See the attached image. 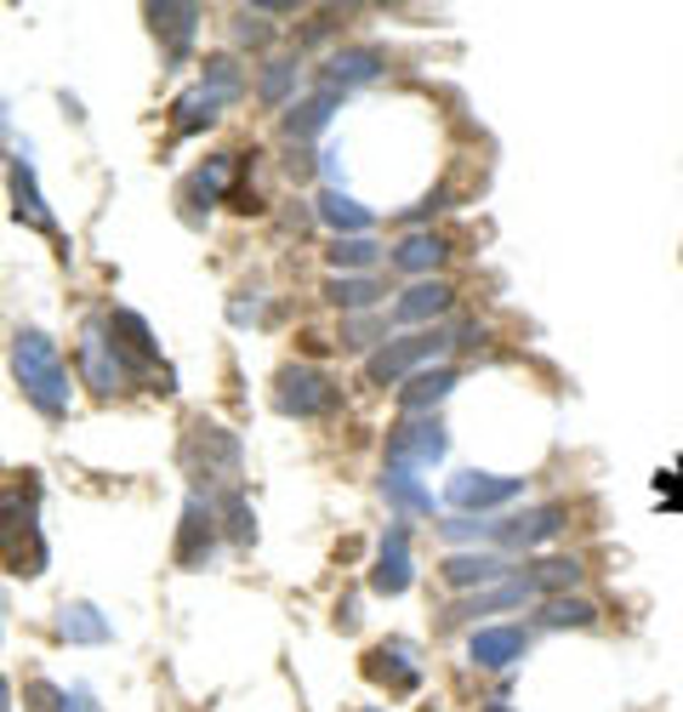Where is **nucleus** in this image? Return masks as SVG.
I'll return each mask as SVG.
<instances>
[{
    "instance_id": "2eb2a0df",
    "label": "nucleus",
    "mask_w": 683,
    "mask_h": 712,
    "mask_svg": "<svg viewBox=\"0 0 683 712\" xmlns=\"http://www.w3.org/2000/svg\"><path fill=\"white\" fill-rule=\"evenodd\" d=\"M530 582H535V587H575V582H581V564H575V559H546V564H535Z\"/></svg>"
},
{
    "instance_id": "6ab92c4d",
    "label": "nucleus",
    "mask_w": 683,
    "mask_h": 712,
    "mask_svg": "<svg viewBox=\"0 0 683 712\" xmlns=\"http://www.w3.org/2000/svg\"><path fill=\"white\" fill-rule=\"evenodd\" d=\"M325 217L342 228H365V212H354V199H342V194H325Z\"/></svg>"
},
{
    "instance_id": "dca6fc26",
    "label": "nucleus",
    "mask_w": 683,
    "mask_h": 712,
    "mask_svg": "<svg viewBox=\"0 0 683 712\" xmlns=\"http://www.w3.org/2000/svg\"><path fill=\"white\" fill-rule=\"evenodd\" d=\"M410 582V570H404V536H393V559L382 553V570H376V587L382 593H399Z\"/></svg>"
},
{
    "instance_id": "412c9836",
    "label": "nucleus",
    "mask_w": 683,
    "mask_h": 712,
    "mask_svg": "<svg viewBox=\"0 0 683 712\" xmlns=\"http://www.w3.org/2000/svg\"><path fill=\"white\" fill-rule=\"evenodd\" d=\"M18 199H23L18 212H29V223H41V228H52V217H46L41 206H34V194H29V172H18Z\"/></svg>"
},
{
    "instance_id": "aec40b11",
    "label": "nucleus",
    "mask_w": 683,
    "mask_h": 712,
    "mask_svg": "<svg viewBox=\"0 0 683 712\" xmlns=\"http://www.w3.org/2000/svg\"><path fill=\"white\" fill-rule=\"evenodd\" d=\"M330 296H336V302H348V309H365V302L376 296V285H365V280H336V285H330Z\"/></svg>"
},
{
    "instance_id": "5701e85b",
    "label": "nucleus",
    "mask_w": 683,
    "mask_h": 712,
    "mask_svg": "<svg viewBox=\"0 0 683 712\" xmlns=\"http://www.w3.org/2000/svg\"><path fill=\"white\" fill-rule=\"evenodd\" d=\"M0 712H7V684H0Z\"/></svg>"
},
{
    "instance_id": "7ed1b4c3",
    "label": "nucleus",
    "mask_w": 683,
    "mask_h": 712,
    "mask_svg": "<svg viewBox=\"0 0 683 712\" xmlns=\"http://www.w3.org/2000/svg\"><path fill=\"white\" fill-rule=\"evenodd\" d=\"M280 404H285V411L291 417H325L330 411V404H336V388L319 377V370H285V377H280Z\"/></svg>"
},
{
    "instance_id": "4be33fe9",
    "label": "nucleus",
    "mask_w": 683,
    "mask_h": 712,
    "mask_svg": "<svg viewBox=\"0 0 683 712\" xmlns=\"http://www.w3.org/2000/svg\"><path fill=\"white\" fill-rule=\"evenodd\" d=\"M262 91H268V97H280V91H285V63H273V75L262 80Z\"/></svg>"
},
{
    "instance_id": "9b49d317",
    "label": "nucleus",
    "mask_w": 683,
    "mask_h": 712,
    "mask_svg": "<svg viewBox=\"0 0 683 712\" xmlns=\"http://www.w3.org/2000/svg\"><path fill=\"white\" fill-rule=\"evenodd\" d=\"M541 622H546V627H593L598 609H593L587 598H546Z\"/></svg>"
},
{
    "instance_id": "f257e3e1",
    "label": "nucleus",
    "mask_w": 683,
    "mask_h": 712,
    "mask_svg": "<svg viewBox=\"0 0 683 712\" xmlns=\"http://www.w3.org/2000/svg\"><path fill=\"white\" fill-rule=\"evenodd\" d=\"M18 377H23V388L34 393L41 411H63V365H57L46 336H23L18 343Z\"/></svg>"
},
{
    "instance_id": "ddd939ff",
    "label": "nucleus",
    "mask_w": 683,
    "mask_h": 712,
    "mask_svg": "<svg viewBox=\"0 0 683 712\" xmlns=\"http://www.w3.org/2000/svg\"><path fill=\"white\" fill-rule=\"evenodd\" d=\"M512 490H519V479H478V473H467V485H456V501H478V507H485V501H501V496H512Z\"/></svg>"
},
{
    "instance_id": "a211bd4d",
    "label": "nucleus",
    "mask_w": 683,
    "mask_h": 712,
    "mask_svg": "<svg viewBox=\"0 0 683 712\" xmlns=\"http://www.w3.org/2000/svg\"><path fill=\"white\" fill-rule=\"evenodd\" d=\"M376 75V52H348L336 57V80H370Z\"/></svg>"
},
{
    "instance_id": "423d86ee",
    "label": "nucleus",
    "mask_w": 683,
    "mask_h": 712,
    "mask_svg": "<svg viewBox=\"0 0 683 712\" xmlns=\"http://www.w3.org/2000/svg\"><path fill=\"white\" fill-rule=\"evenodd\" d=\"M559 519H564V507H535V514L501 525V536L512 541V548H530V541H546V536H553V530H559Z\"/></svg>"
},
{
    "instance_id": "0eeeda50",
    "label": "nucleus",
    "mask_w": 683,
    "mask_h": 712,
    "mask_svg": "<svg viewBox=\"0 0 683 712\" xmlns=\"http://www.w3.org/2000/svg\"><path fill=\"white\" fill-rule=\"evenodd\" d=\"M519 650H524V633H519V627H507V633H478V638H473V661H478V667H507Z\"/></svg>"
},
{
    "instance_id": "20e7f679",
    "label": "nucleus",
    "mask_w": 683,
    "mask_h": 712,
    "mask_svg": "<svg viewBox=\"0 0 683 712\" xmlns=\"http://www.w3.org/2000/svg\"><path fill=\"white\" fill-rule=\"evenodd\" d=\"M438 348H444V336H438V331H433V336H404V343L382 348V354H376V359L365 365V377H370V382H393L399 370H410L416 359H427V354H438Z\"/></svg>"
},
{
    "instance_id": "39448f33",
    "label": "nucleus",
    "mask_w": 683,
    "mask_h": 712,
    "mask_svg": "<svg viewBox=\"0 0 683 712\" xmlns=\"http://www.w3.org/2000/svg\"><path fill=\"white\" fill-rule=\"evenodd\" d=\"M496 575H501V559L496 553H456V559H444V582H451V587L496 582Z\"/></svg>"
},
{
    "instance_id": "9d476101",
    "label": "nucleus",
    "mask_w": 683,
    "mask_h": 712,
    "mask_svg": "<svg viewBox=\"0 0 683 712\" xmlns=\"http://www.w3.org/2000/svg\"><path fill=\"white\" fill-rule=\"evenodd\" d=\"M444 309H451V285L433 280V285H416L399 302V320H427V314H444Z\"/></svg>"
},
{
    "instance_id": "f8f14e48",
    "label": "nucleus",
    "mask_w": 683,
    "mask_h": 712,
    "mask_svg": "<svg viewBox=\"0 0 683 712\" xmlns=\"http://www.w3.org/2000/svg\"><path fill=\"white\" fill-rule=\"evenodd\" d=\"M330 109H336V91H325V97H314V104L291 109V115H285V131H291V138H314V131L330 120Z\"/></svg>"
},
{
    "instance_id": "4468645a",
    "label": "nucleus",
    "mask_w": 683,
    "mask_h": 712,
    "mask_svg": "<svg viewBox=\"0 0 683 712\" xmlns=\"http://www.w3.org/2000/svg\"><path fill=\"white\" fill-rule=\"evenodd\" d=\"M438 262H444V240H433V234H416L399 251V268H438Z\"/></svg>"
},
{
    "instance_id": "f3484780",
    "label": "nucleus",
    "mask_w": 683,
    "mask_h": 712,
    "mask_svg": "<svg viewBox=\"0 0 683 712\" xmlns=\"http://www.w3.org/2000/svg\"><path fill=\"white\" fill-rule=\"evenodd\" d=\"M330 262H336V268H365V262H376V246H370V240H336Z\"/></svg>"
},
{
    "instance_id": "f03ea898",
    "label": "nucleus",
    "mask_w": 683,
    "mask_h": 712,
    "mask_svg": "<svg viewBox=\"0 0 683 712\" xmlns=\"http://www.w3.org/2000/svg\"><path fill=\"white\" fill-rule=\"evenodd\" d=\"M0 559H7V570H18V575H34L41 570V536H34V525H29V514L18 519V490L7 496V507H0Z\"/></svg>"
},
{
    "instance_id": "1a4fd4ad",
    "label": "nucleus",
    "mask_w": 683,
    "mask_h": 712,
    "mask_svg": "<svg viewBox=\"0 0 683 712\" xmlns=\"http://www.w3.org/2000/svg\"><path fill=\"white\" fill-rule=\"evenodd\" d=\"M183 525H188V530H183V548H177V559H183V564H199L205 553H212V514H199V501H194Z\"/></svg>"
},
{
    "instance_id": "6e6552de",
    "label": "nucleus",
    "mask_w": 683,
    "mask_h": 712,
    "mask_svg": "<svg viewBox=\"0 0 683 712\" xmlns=\"http://www.w3.org/2000/svg\"><path fill=\"white\" fill-rule=\"evenodd\" d=\"M451 388H456V370H433V377H416V382H410V388L399 393V404H404V411H427V404H438Z\"/></svg>"
}]
</instances>
